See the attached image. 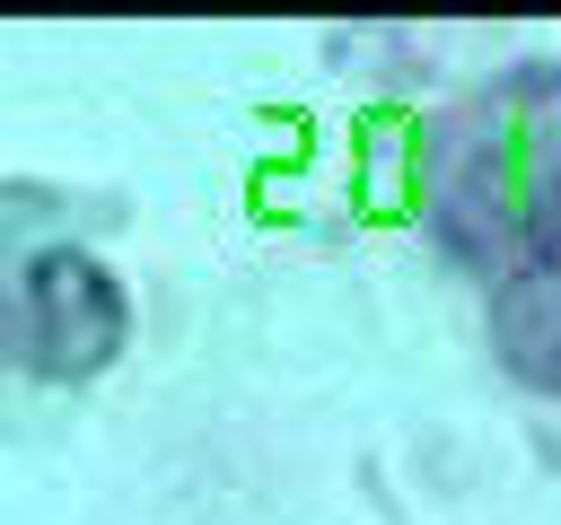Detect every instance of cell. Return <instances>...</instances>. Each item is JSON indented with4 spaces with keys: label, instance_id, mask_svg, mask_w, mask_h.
<instances>
[{
    "label": "cell",
    "instance_id": "obj_1",
    "mask_svg": "<svg viewBox=\"0 0 561 525\" xmlns=\"http://www.w3.org/2000/svg\"><path fill=\"white\" fill-rule=\"evenodd\" d=\"M26 306H35V341L53 368H96L123 341V289L88 254H35Z\"/></svg>",
    "mask_w": 561,
    "mask_h": 525
},
{
    "label": "cell",
    "instance_id": "obj_2",
    "mask_svg": "<svg viewBox=\"0 0 561 525\" xmlns=\"http://www.w3.org/2000/svg\"><path fill=\"white\" fill-rule=\"evenodd\" d=\"M491 341L526 385H561V236L491 289Z\"/></svg>",
    "mask_w": 561,
    "mask_h": 525
}]
</instances>
